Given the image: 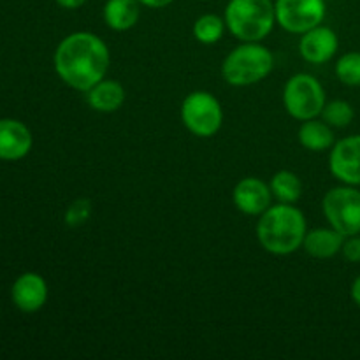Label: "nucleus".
I'll return each instance as SVG.
<instances>
[{
	"label": "nucleus",
	"mask_w": 360,
	"mask_h": 360,
	"mask_svg": "<svg viewBox=\"0 0 360 360\" xmlns=\"http://www.w3.org/2000/svg\"><path fill=\"white\" fill-rule=\"evenodd\" d=\"M322 210L333 229L348 238L360 234V190L357 186L341 185L323 195Z\"/></svg>",
	"instance_id": "7"
},
{
	"label": "nucleus",
	"mask_w": 360,
	"mask_h": 360,
	"mask_svg": "<svg viewBox=\"0 0 360 360\" xmlns=\"http://www.w3.org/2000/svg\"><path fill=\"white\" fill-rule=\"evenodd\" d=\"M225 28H227V25H225V20L221 16L213 13L202 14L193 23V37L202 42V44H217L224 37Z\"/></svg>",
	"instance_id": "19"
},
{
	"label": "nucleus",
	"mask_w": 360,
	"mask_h": 360,
	"mask_svg": "<svg viewBox=\"0 0 360 360\" xmlns=\"http://www.w3.org/2000/svg\"><path fill=\"white\" fill-rule=\"evenodd\" d=\"M181 122L197 137H213L224 125V109L213 94L192 91L183 98Z\"/></svg>",
	"instance_id": "6"
},
{
	"label": "nucleus",
	"mask_w": 360,
	"mask_h": 360,
	"mask_svg": "<svg viewBox=\"0 0 360 360\" xmlns=\"http://www.w3.org/2000/svg\"><path fill=\"white\" fill-rule=\"evenodd\" d=\"M271 192L278 202L295 204L302 195V181L295 172L292 171H278L271 178Z\"/></svg>",
	"instance_id": "18"
},
{
	"label": "nucleus",
	"mask_w": 360,
	"mask_h": 360,
	"mask_svg": "<svg viewBox=\"0 0 360 360\" xmlns=\"http://www.w3.org/2000/svg\"><path fill=\"white\" fill-rule=\"evenodd\" d=\"M338 48H340L338 34L326 25H316L311 30L304 32L299 41V53L306 62L313 65L329 62L336 55Z\"/></svg>",
	"instance_id": "10"
},
{
	"label": "nucleus",
	"mask_w": 360,
	"mask_h": 360,
	"mask_svg": "<svg viewBox=\"0 0 360 360\" xmlns=\"http://www.w3.org/2000/svg\"><path fill=\"white\" fill-rule=\"evenodd\" d=\"M32 132L20 120H0V160L14 162L27 157L32 150Z\"/></svg>",
	"instance_id": "13"
},
{
	"label": "nucleus",
	"mask_w": 360,
	"mask_h": 360,
	"mask_svg": "<svg viewBox=\"0 0 360 360\" xmlns=\"http://www.w3.org/2000/svg\"><path fill=\"white\" fill-rule=\"evenodd\" d=\"M326 102V90L311 74L299 72L285 83L283 105L294 120L306 122L319 118Z\"/></svg>",
	"instance_id": "5"
},
{
	"label": "nucleus",
	"mask_w": 360,
	"mask_h": 360,
	"mask_svg": "<svg viewBox=\"0 0 360 360\" xmlns=\"http://www.w3.org/2000/svg\"><path fill=\"white\" fill-rule=\"evenodd\" d=\"M56 4H58L60 7H63V9H79V7H83L84 4L88 2V0H55Z\"/></svg>",
	"instance_id": "25"
},
{
	"label": "nucleus",
	"mask_w": 360,
	"mask_h": 360,
	"mask_svg": "<svg viewBox=\"0 0 360 360\" xmlns=\"http://www.w3.org/2000/svg\"><path fill=\"white\" fill-rule=\"evenodd\" d=\"M232 202L241 213L248 217H260L273 202L271 186L260 178H243L232 192Z\"/></svg>",
	"instance_id": "11"
},
{
	"label": "nucleus",
	"mask_w": 360,
	"mask_h": 360,
	"mask_svg": "<svg viewBox=\"0 0 360 360\" xmlns=\"http://www.w3.org/2000/svg\"><path fill=\"white\" fill-rule=\"evenodd\" d=\"M345 236L338 232L336 229L329 227H319L311 229L306 232L304 241H302V248L313 259H333L338 253H341L343 248Z\"/></svg>",
	"instance_id": "14"
},
{
	"label": "nucleus",
	"mask_w": 360,
	"mask_h": 360,
	"mask_svg": "<svg viewBox=\"0 0 360 360\" xmlns=\"http://www.w3.org/2000/svg\"><path fill=\"white\" fill-rule=\"evenodd\" d=\"M341 253H343L345 260H348V262L352 264H359L360 262V234L345 238Z\"/></svg>",
	"instance_id": "23"
},
{
	"label": "nucleus",
	"mask_w": 360,
	"mask_h": 360,
	"mask_svg": "<svg viewBox=\"0 0 360 360\" xmlns=\"http://www.w3.org/2000/svg\"><path fill=\"white\" fill-rule=\"evenodd\" d=\"M55 70L72 90L86 94L94 84L108 76L111 53L108 44L91 32H74L56 46Z\"/></svg>",
	"instance_id": "1"
},
{
	"label": "nucleus",
	"mask_w": 360,
	"mask_h": 360,
	"mask_svg": "<svg viewBox=\"0 0 360 360\" xmlns=\"http://www.w3.org/2000/svg\"><path fill=\"white\" fill-rule=\"evenodd\" d=\"M350 295L352 299H354L355 304L360 308V274L357 278L354 280V283H352V288H350Z\"/></svg>",
	"instance_id": "26"
},
{
	"label": "nucleus",
	"mask_w": 360,
	"mask_h": 360,
	"mask_svg": "<svg viewBox=\"0 0 360 360\" xmlns=\"http://www.w3.org/2000/svg\"><path fill=\"white\" fill-rule=\"evenodd\" d=\"M308 232L306 218L294 204H271L257 221V239L267 253L285 257L302 248Z\"/></svg>",
	"instance_id": "2"
},
{
	"label": "nucleus",
	"mask_w": 360,
	"mask_h": 360,
	"mask_svg": "<svg viewBox=\"0 0 360 360\" xmlns=\"http://www.w3.org/2000/svg\"><path fill=\"white\" fill-rule=\"evenodd\" d=\"M91 217V202L88 199H76L65 211V224L69 227H79Z\"/></svg>",
	"instance_id": "22"
},
{
	"label": "nucleus",
	"mask_w": 360,
	"mask_h": 360,
	"mask_svg": "<svg viewBox=\"0 0 360 360\" xmlns=\"http://www.w3.org/2000/svg\"><path fill=\"white\" fill-rule=\"evenodd\" d=\"M274 56L260 42H243L225 56L221 76L232 86H252L271 74Z\"/></svg>",
	"instance_id": "4"
},
{
	"label": "nucleus",
	"mask_w": 360,
	"mask_h": 360,
	"mask_svg": "<svg viewBox=\"0 0 360 360\" xmlns=\"http://www.w3.org/2000/svg\"><path fill=\"white\" fill-rule=\"evenodd\" d=\"M225 25L241 42H260L273 32L276 23L273 0H229Z\"/></svg>",
	"instance_id": "3"
},
{
	"label": "nucleus",
	"mask_w": 360,
	"mask_h": 360,
	"mask_svg": "<svg viewBox=\"0 0 360 360\" xmlns=\"http://www.w3.org/2000/svg\"><path fill=\"white\" fill-rule=\"evenodd\" d=\"M336 76L347 86H360V53L348 51L336 62Z\"/></svg>",
	"instance_id": "21"
},
{
	"label": "nucleus",
	"mask_w": 360,
	"mask_h": 360,
	"mask_svg": "<svg viewBox=\"0 0 360 360\" xmlns=\"http://www.w3.org/2000/svg\"><path fill=\"white\" fill-rule=\"evenodd\" d=\"M127 94L122 83L104 77L86 91V102L94 111L115 112L125 102Z\"/></svg>",
	"instance_id": "15"
},
{
	"label": "nucleus",
	"mask_w": 360,
	"mask_h": 360,
	"mask_svg": "<svg viewBox=\"0 0 360 360\" xmlns=\"http://www.w3.org/2000/svg\"><path fill=\"white\" fill-rule=\"evenodd\" d=\"M141 6L150 7V9H164V7L171 6L174 0H139Z\"/></svg>",
	"instance_id": "24"
},
{
	"label": "nucleus",
	"mask_w": 360,
	"mask_h": 360,
	"mask_svg": "<svg viewBox=\"0 0 360 360\" xmlns=\"http://www.w3.org/2000/svg\"><path fill=\"white\" fill-rule=\"evenodd\" d=\"M276 23L290 34L302 35L326 20V0H274Z\"/></svg>",
	"instance_id": "8"
},
{
	"label": "nucleus",
	"mask_w": 360,
	"mask_h": 360,
	"mask_svg": "<svg viewBox=\"0 0 360 360\" xmlns=\"http://www.w3.org/2000/svg\"><path fill=\"white\" fill-rule=\"evenodd\" d=\"M104 23L115 32H127L137 25L141 18L139 0H105Z\"/></svg>",
	"instance_id": "16"
},
{
	"label": "nucleus",
	"mask_w": 360,
	"mask_h": 360,
	"mask_svg": "<svg viewBox=\"0 0 360 360\" xmlns=\"http://www.w3.org/2000/svg\"><path fill=\"white\" fill-rule=\"evenodd\" d=\"M329 171L343 185L360 186V134L334 143L329 155Z\"/></svg>",
	"instance_id": "9"
},
{
	"label": "nucleus",
	"mask_w": 360,
	"mask_h": 360,
	"mask_svg": "<svg viewBox=\"0 0 360 360\" xmlns=\"http://www.w3.org/2000/svg\"><path fill=\"white\" fill-rule=\"evenodd\" d=\"M322 120L326 123H329L333 129H345V127L350 125L355 118V111L352 108L350 102L347 101H330L326 102L323 105V111H322Z\"/></svg>",
	"instance_id": "20"
},
{
	"label": "nucleus",
	"mask_w": 360,
	"mask_h": 360,
	"mask_svg": "<svg viewBox=\"0 0 360 360\" xmlns=\"http://www.w3.org/2000/svg\"><path fill=\"white\" fill-rule=\"evenodd\" d=\"M299 143L304 150L309 151H326L330 150L336 143V137H334V130L329 123H326L323 120L313 118L302 122V125L299 127Z\"/></svg>",
	"instance_id": "17"
},
{
	"label": "nucleus",
	"mask_w": 360,
	"mask_h": 360,
	"mask_svg": "<svg viewBox=\"0 0 360 360\" xmlns=\"http://www.w3.org/2000/svg\"><path fill=\"white\" fill-rule=\"evenodd\" d=\"M14 306L23 313H35L48 301V283L37 273H23L11 288Z\"/></svg>",
	"instance_id": "12"
}]
</instances>
